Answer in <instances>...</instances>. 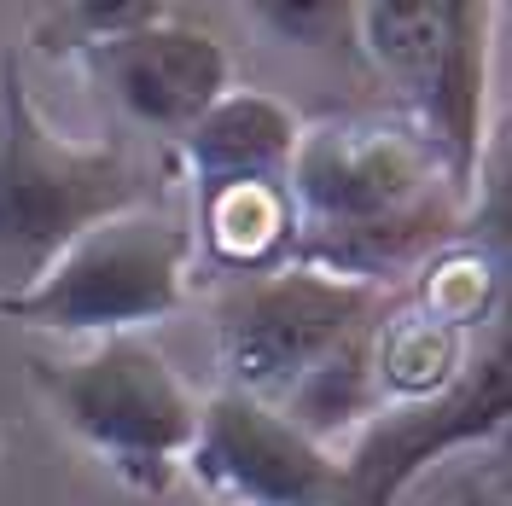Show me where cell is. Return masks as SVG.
<instances>
[{
  "instance_id": "6da1fadb",
  "label": "cell",
  "mask_w": 512,
  "mask_h": 506,
  "mask_svg": "<svg viewBox=\"0 0 512 506\" xmlns=\"http://www.w3.org/2000/svg\"><path fill=\"white\" fill-rule=\"evenodd\" d=\"M472 187L408 117H338L297 134L291 152V262L384 285L460 239Z\"/></svg>"
},
{
  "instance_id": "7a4b0ae2",
  "label": "cell",
  "mask_w": 512,
  "mask_h": 506,
  "mask_svg": "<svg viewBox=\"0 0 512 506\" xmlns=\"http://www.w3.org/2000/svg\"><path fill=\"white\" fill-rule=\"evenodd\" d=\"M390 291L303 262L239 274L216 297L222 390H245L332 448L379 408L373 332Z\"/></svg>"
},
{
  "instance_id": "3957f363",
  "label": "cell",
  "mask_w": 512,
  "mask_h": 506,
  "mask_svg": "<svg viewBox=\"0 0 512 506\" xmlns=\"http://www.w3.org/2000/svg\"><path fill=\"white\" fill-rule=\"evenodd\" d=\"M169 163L128 140H64L24 88L18 53L0 59V303L30 291L53 256L123 210L163 204Z\"/></svg>"
},
{
  "instance_id": "277c9868",
  "label": "cell",
  "mask_w": 512,
  "mask_h": 506,
  "mask_svg": "<svg viewBox=\"0 0 512 506\" xmlns=\"http://www.w3.org/2000/svg\"><path fill=\"white\" fill-rule=\"evenodd\" d=\"M35 384L64 431L140 489H163L198 437L204 402L134 332H111L70 361H35Z\"/></svg>"
},
{
  "instance_id": "5b68a950",
  "label": "cell",
  "mask_w": 512,
  "mask_h": 506,
  "mask_svg": "<svg viewBox=\"0 0 512 506\" xmlns=\"http://www.w3.org/2000/svg\"><path fill=\"white\" fill-rule=\"evenodd\" d=\"M192 256V227L181 216L163 204L123 210L70 239L30 291L0 303V315L41 332H134L187 303Z\"/></svg>"
},
{
  "instance_id": "8992f818",
  "label": "cell",
  "mask_w": 512,
  "mask_h": 506,
  "mask_svg": "<svg viewBox=\"0 0 512 506\" xmlns=\"http://www.w3.org/2000/svg\"><path fill=\"white\" fill-rule=\"evenodd\" d=\"M507 413H512V344L507 326L495 320L489 338L472 344V355L460 361V373L448 384H437L431 396L379 402L350 431V448L338 454L344 506H396V495L431 460L501 437Z\"/></svg>"
},
{
  "instance_id": "52a82bcc",
  "label": "cell",
  "mask_w": 512,
  "mask_h": 506,
  "mask_svg": "<svg viewBox=\"0 0 512 506\" xmlns=\"http://www.w3.org/2000/svg\"><path fill=\"white\" fill-rule=\"evenodd\" d=\"M181 466L227 506H344L338 448L245 390H216L198 408V437Z\"/></svg>"
},
{
  "instance_id": "ba28073f",
  "label": "cell",
  "mask_w": 512,
  "mask_h": 506,
  "mask_svg": "<svg viewBox=\"0 0 512 506\" xmlns=\"http://www.w3.org/2000/svg\"><path fill=\"white\" fill-rule=\"evenodd\" d=\"M82 59L99 88L163 140H181L233 88L227 47L187 24H146L128 35H105L94 47H82Z\"/></svg>"
},
{
  "instance_id": "9c48e42d",
  "label": "cell",
  "mask_w": 512,
  "mask_h": 506,
  "mask_svg": "<svg viewBox=\"0 0 512 506\" xmlns=\"http://www.w3.org/2000/svg\"><path fill=\"white\" fill-rule=\"evenodd\" d=\"M297 111L274 94L256 88H227L198 123L181 134V163L192 175V192L222 187V181H268V175H291V152H297Z\"/></svg>"
},
{
  "instance_id": "30bf717a",
  "label": "cell",
  "mask_w": 512,
  "mask_h": 506,
  "mask_svg": "<svg viewBox=\"0 0 512 506\" xmlns=\"http://www.w3.org/2000/svg\"><path fill=\"white\" fill-rule=\"evenodd\" d=\"M297 245V210H291V175L268 181H222L198 192V227L192 251H204L222 274H268L286 268Z\"/></svg>"
},
{
  "instance_id": "8fae6325",
  "label": "cell",
  "mask_w": 512,
  "mask_h": 506,
  "mask_svg": "<svg viewBox=\"0 0 512 506\" xmlns=\"http://www.w3.org/2000/svg\"><path fill=\"white\" fill-rule=\"evenodd\" d=\"M472 332L448 326V320L425 315V309H384L379 332H373V379H379V402H402V396H431L437 384L460 373V361L472 355Z\"/></svg>"
},
{
  "instance_id": "7c38bea8",
  "label": "cell",
  "mask_w": 512,
  "mask_h": 506,
  "mask_svg": "<svg viewBox=\"0 0 512 506\" xmlns=\"http://www.w3.org/2000/svg\"><path fill=\"white\" fill-rule=\"evenodd\" d=\"M501 268H507L501 239H489V245L483 239H448L431 262H419L414 309L448 320L460 332H478L489 303H495V291H501Z\"/></svg>"
},
{
  "instance_id": "4fadbf2b",
  "label": "cell",
  "mask_w": 512,
  "mask_h": 506,
  "mask_svg": "<svg viewBox=\"0 0 512 506\" xmlns=\"http://www.w3.org/2000/svg\"><path fill=\"white\" fill-rule=\"evenodd\" d=\"M262 30L303 53H355L361 0H239Z\"/></svg>"
},
{
  "instance_id": "5bb4252c",
  "label": "cell",
  "mask_w": 512,
  "mask_h": 506,
  "mask_svg": "<svg viewBox=\"0 0 512 506\" xmlns=\"http://www.w3.org/2000/svg\"><path fill=\"white\" fill-rule=\"evenodd\" d=\"M163 24V0H70V18H64V41L70 47H94L105 35H128Z\"/></svg>"
},
{
  "instance_id": "9a60e30c",
  "label": "cell",
  "mask_w": 512,
  "mask_h": 506,
  "mask_svg": "<svg viewBox=\"0 0 512 506\" xmlns=\"http://www.w3.org/2000/svg\"><path fill=\"white\" fill-rule=\"evenodd\" d=\"M448 506H507V477H501V466L466 472L454 489H448Z\"/></svg>"
},
{
  "instance_id": "2e32d148",
  "label": "cell",
  "mask_w": 512,
  "mask_h": 506,
  "mask_svg": "<svg viewBox=\"0 0 512 506\" xmlns=\"http://www.w3.org/2000/svg\"><path fill=\"white\" fill-rule=\"evenodd\" d=\"M448 6H466V12H489V0H448Z\"/></svg>"
}]
</instances>
